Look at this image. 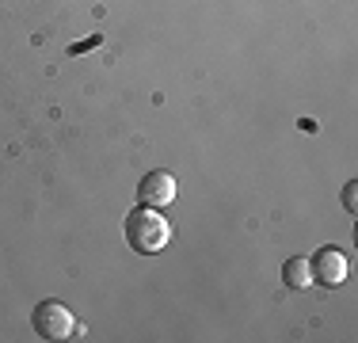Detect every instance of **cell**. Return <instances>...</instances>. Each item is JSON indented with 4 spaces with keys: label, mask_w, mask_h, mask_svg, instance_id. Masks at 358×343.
<instances>
[{
    "label": "cell",
    "mask_w": 358,
    "mask_h": 343,
    "mask_svg": "<svg viewBox=\"0 0 358 343\" xmlns=\"http://www.w3.org/2000/svg\"><path fill=\"white\" fill-rule=\"evenodd\" d=\"M122 233H126V244L141 255L160 252V248H168V240H172V229H168L164 214H157L152 206H141V210L126 214Z\"/></svg>",
    "instance_id": "cell-1"
},
{
    "label": "cell",
    "mask_w": 358,
    "mask_h": 343,
    "mask_svg": "<svg viewBox=\"0 0 358 343\" xmlns=\"http://www.w3.org/2000/svg\"><path fill=\"white\" fill-rule=\"evenodd\" d=\"M31 324H35V332L42 340H69L76 332L69 305H62V302H38L35 313H31Z\"/></svg>",
    "instance_id": "cell-2"
},
{
    "label": "cell",
    "mask_w": 358,
    "mask_h": 343,
    "mask_svg": "<svg viewBox=\"0 0 358 343\" xmlns=\"http://www.w3.org/2000/svg\"><path fill=\"white\" fill-rule=\"evenodd\" d=\"M309 271H313V282L336 290L339 282H347V274H351V260H347V252H339L336 244H324L309 260Z\"/></svg>",
    "instance_id": "cell-3"
},
{
    "label": "cell",
    "mask_w": 358,
    "mask_h": 343,
    "mask_svg": "<svg viewBox=\"0 0 358 343\" xmlns=\"http://www.w3.org/2000/svg\"><path fill=\"white\" fill-rule=\"evenodd\" d=\"M138 199H141V206H152V210L168 206L176 199V176L172 172H149L138 183Z\"/></svg>",
    "instance_id": "cell-4"
},
{
    "label": "cell",
    "mask_w": 358,
    "mask_h": 343,
    "mask_svg": "<svg viewBox=\"0 0 358 343\" xmlns=\"http://www.w3.org/2000/svg\"><path fill=\"white\" fill-rule=\"evenodd\" d=\"M282 282L289 290H309L313 286V271H309V260L305 255H294V260L282 263Z\"/></svg>",
    "instance_id": "cell-5"
},
{
    "label": "cell",
    "mask_w": 358,
    "mask_h": 343,
    "mask_svg": "<svg viewBox=\"0 0 358 343\" xmlns=\"http://www.w3.org/2000/svg\"><path fill=\"white\" fill-rule=\"evenodd\" d=\"M99 42H103V38H99V34H92V38H88V42H76V46H69V54H84V50H92V46H99Z\"/></svg>",
    "instance_id": "cell-6"
},
{
    "label": "cell",
    "mask_w": 358,
    "mask_h": 343,
    "mask_svg": "<svg viewBox=\"0 0 358 343\" xmlns=\"http://www.w3.org/2000/svg\"><path fill=\"white\" fill-rule=\"evenodd\" d=\"M343 202H347V210H355V183H347V191H343Z\"/></svg>",
    "instance_id": "cell-7"
}]
</instances>
